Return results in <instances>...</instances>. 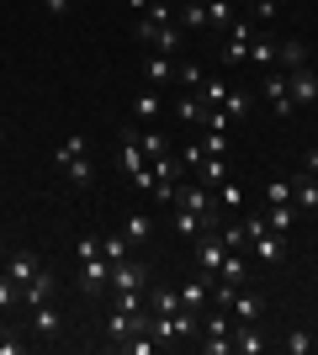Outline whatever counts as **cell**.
Instances as JSON below:
<instances>
[{
	"label": "cell",
	"instance_id": "6da1fadb",
	"mask_svg": "<svg viewBox=\"0 0 318 355\" xmlns=\"http://www.w3.org/2000/svg\"><path fill=\"white\" fill-rule=\"evenodd\" d=\"M260 96H265V106H271V117H292V112H297V101H292L287 74H281V69H265V74H260Z\"/></svg>",
	"mask_w": 318,
	"mask_h": 355
},
{
	"label": "cell",
	"instance_id": "7a4b0ae2",
	"mask_svg": "<svg viewBox=\"0 0 318 355\" xmlns=\"http://www.w3.org/2000/svg\"><path fill=\"white\" fill-rule=\"evenodd\" d=\"M122 170H127V180H133L138 191H149V186H154V170H149V154H143L138 133L122 138Z\"/></svg>",
	"mask_w": 318,
	"mask_h": 355
},
{
	"label": "cell",
	"instance_id": "3957f363",
	"mask_svg": "<svg viewBox=\"0 0 318 355\" xmlns=\"http://www.w3.org/2000/svg\"><path fill=\"white\" fill-rule=\"evenodd\" d=\"M191 244H197V266H202V276H207V282H218V266H223V260H228V244H223V239H218V228H207V234H197V239H191Z\"/></svg>",
	"mask_w": 318,
	"mask_h": 355
},
{
	"label": "cell",
	"instance_id": "277c9868",
	"mask_svg": "<svg viewBox=\"0 0 318 355\" xmlns=\"http://www.w3.org/2000/svg\"><path fill=\"white\" fill-rule=\"evenodd\" d=\"M143 286H149L143 260H117V266H112V292L117 297H143Z\"/></svg>",
	"mask_w": 318,
	"mask_h": 355
},
{
	"label": "cell",
	"instance_id": "5b68a950",
	"mask_svg": "<svg viewBox=\"0 0 318 355\" xmlns=\"http://www.w3.org/2000/svg\"><path fill=\"white\" fill-rule=\"evenodd\" d=\"M106 334L112 340H127V334H154V318L143 308H117L112 318H106Z\"/></svg>",
	"mask_w": 318,
	"mask_h": 355
},
{
	"label": "cell",
	"instance_id": "8992f818",
	"mask_svg": "<svg viewBox=\"0 0 318 355\" xmlns=\"http://www.w3.org/2000/svg\"><path fill=\"white\" fill-rule=\"evenodd\" d=\"M249 43H255V21L239 16L228 27V43H223V64H249Z\"/></svg>",
	"mask_w": 318,
	"mask_h": 355
},
{
	"label": "cell",
	"instance_id": "52a82bcc",
	"mask_svg": "<svg viewBox=\"0 0 318 355\" xmlns=\"http://www.w3.org/2000/svg\"><path fill=\"white\" fill-rule=\"evenodd\" d=\"M32 334H37V340H59V334H64V313H59V302H53V297L32 308Z\"/></svg>",
	"mask_w": 318,
	"mask_h": 355
},
{
	"label": "cell",
	"instance_id": "ba28073f",
	"mask_svg": "<svg viewBox=\"0 0 318 355\" xmlns=\"http://www.w3.org/2000/svg\"><path fill=\"white\" fill-rule=\"evenodd\" d=\"M112 286V260L96 254V260H80V292H106Z\"/></svg>",
	"mask_w": 318,
	"mask_h": 355
},
{
	"label": "cell",
	"instance_id": "9c48e42d",
	"mask_svg": "<svg viewBox=\"0 0 318 355\" xmlns=\"http://www.w3.org/2000/svg\"><path fill=\"white\" fill-rule=\"evenodd\" d=\"M0 260H6V276H11L16 286H27L32 276L43 270V266H37V254H32V250H6V254H0Z\"/></svg>",
	"mask_w": 318,
	"mask_h": 355
},
{
	"label": "cell",
	"instance_id": "30bf717a",
	"mask_svg": "<svg viewBox=\"0 0 318 355\" xmlns=\"http://www.w3.org/2000/svg\"><path fill=\"white\" fill-rule=\"evenodd\" d=\"M287 90H292V101H297V106H313L318 101V74L308 69V64H303V69H287Z\"/></svg>",
	"mask_w": 318,
	"mask_h": 355
},
{
	"label": "cell",
	"instance_id": "8fae6325",
	"mask_svg": "<svg viewBox=\"0 0 318 355\" xmlns=\"http://www.w3.org/2000/svg\"><path fill=\"white\" fill-rule=\"evenodd\" d=\"M127 112H133V122L138 128H154V122H159V112H165V101H159V90H138L133 96V106H127Z\"/></svg>",
	"mask_w": 318,
	"mask_h": 355
},
{
	"label": "cell",
	"instance_id": "7c38bea8",
	"mask_svg": "<svg viewBox=\"0 0 318 355\" xmlns=\"http://www.w3.org/2000/svg\"><path fill=\"white\" fill-rule=\"evenodd\" d=\"M170 21H175V0H154V6L138 16L133 27H138V37H149L154 27H170Z\"/></svg>",
	"mask_w": 318,
	"mask_h": 355
},
{
	"label": "cell",
	"instance_id": "4fadbf2b",
	"mask_svg": "<svg viewBox=\"0 0 318 355\" xmlns=\"http://www.w3.org/2000/svg\"><path fill=\"white\" fill-rule=\"evenodd\" d=\"M308 64V43L303 37H281V43H276V69L287 74V69H303Z\"/></svg>",
	"mask_w": 318,
	"mask_h": 355
},
{
	"label": "cell",
	"instance_id": "5bb4252c",
	"mask_svg": "<svg viewBox=\"0 0 318 355\" xmlns=\"http://www.w3.org/2000/svg\"><path fill=\"white\" fill-rule=\"evenodd\" d=\"M149 234H154L149 212H122V239H127L133 250H143V244H149Z\"/></svg>",
	"mask_w": 318,
	"mask_h": 355
},
{
	"label": "cell",
	"instance_id": "9a60e30c",
	"mask_svg": "<svg viewBox=\"0 0 318 355\" xmlns=\"http://www.w3.org/2000/svg\"><path fill=\"white\" fill-rule=\"evenodd\" d=\"M53 292H59V282H53V270H37V276H32V282L21 286V302H27V308H37V302H48Z\"/></svg>",
	"mask_w": 318,
	"mask_h": 355
},
{
	"label": "cell",
	"instance_id": "2e32d148",
	"mask_svg": "<svg viewBox=\"0 0 318 355\" xmlns=\"http://www.w3.org/2000/svg\"><path fill=\"white\" fill-rule=\"evenodd\" d=\"M260 350H265L260 324H233V355H260Z\"/></svg>",
	"mask_w": 318,
	"mask_h": 355
},
{
	"label": "cell",
	"instance_id": "e0dca14e",
	"mask_svg": "<svg viewBox=\"0 0 318 355\" xmlns=\"http://www.w3.org/2000/svg\"><path fill=\"white\" fill-rule=\"evenodd\" d=\"M260 308H265V302H260V297H249L244 286L233 292V302H228V313H233V324H260Z\"/></svg>",
	"mask_w": 318,
	"mask_h": 355
},
{
	"label": "cell",
	"instance_id": "ac0fdd59",
	"mask_svg": "<svg viewBox=\"0 0 318 355\" xmlns=\"http://www.w3.org/2000/svg\"><path fill=\"white\" fill-rule=\"evenodd\" d=\"M175 21H181V32H202L207 27V0H181V6H175Z\"/></svg>",
	"mask_w": 318,
	"mask_h": 355
},
{
	"label": "cell",
	"instance_id": "d6986e66",
	"mask_svg": "<svg viewBox=\"0 0 318 355\" xmlns=\"http://www.w3.org/2000/svg\"><path fill=\"white\" fill-rule=\"evenodd\" d=\"M207 112H212V106H207V101H202L197 90H181V101H175V117H181V122H186V128H197V122H202V117H207Z\"/></svg>",
	"mask_w": 318,
	"mask_h": 355
},
{
	"label": "cell",
	"instance_id": "ffe728a7",
	"mask_svg": "<svg viewBox=\"0 0 318 355\" xmlns=\"http://www.w3.org/2000/svg\"><path fill=\"white\" fill-rule=\"evenodd\" d=\"M143 80H149V85H170V80H175V59H170V53H149V59H143Z\"/></svg>",
	"mask_w": 318,
	"mask_h": 355
},
{
	"label": "cell",
	"instance_id": "44dd1931",
	"mask_svg": "<svg viewBox=\"0 0 318 355\" xmlns=\"http://www.w3.org/2000/svg\"><path fill=\"white\" fill-rule=\"evenodd\" d=\"M292 202L313 212V207H318V175H308V170H297V175H292Z\"/></svg>",
	"mask_w": 318,
	"mask_h": 355
},
{
	"label": "cell",
	"instance_id": "7402d4cb",
	"mask_svg": "<svg viewBox=\"0 0 318 355\" xmlns=\"http://www.w3.org/2000/svg\"><path fill=\"white\" fill-rule=\"evenodd\" d=\"M233 21H239V6H233V0H207V27L212 32H228Z\"/></svg>",
	"mask_w": 318,
	"mask_h": 355
},
{
	"label": "cell",
	"instance_id": "603a6c76",
	"mask_svg": "<svg viewBox=\"0 0 318 355\" xmlns=\"http://www.w3.org/2000/svg\"><path fill=\"white\" fill-rule=\"evenodd\" d=\"M175 292H181V308L202 313V308H207V292H212V282H207V276H197V282H186V286H175Z\"/></svg>",
	"mask_w": 318,
	"mask_h": 355
},
{
	"label": "cell",
	"instance_id": "cb8c5ba5",
	"mask_svg": "<svg viewBox=\"0 0 318 355\" xmlns=\"http://www.w3.org/2000/svg\"><path fill=\"white\" fill-rule=\"evenodd\" d=\"M149 43H154V53H175V48L186 43L181 21H170V27H154V32H149Z\"/></svg>",
	"mask_w": 318,
	"mask_h": 355
},
{
	"label": "cell",
	"instance_id": "d4e9b609",
	"mask_svg": "<svg viewBox=\"0 0 318 355\" xmlns=\"http://www.w3.org/2000/svg\"><path fill=\"white\" fill-rule=\"evenodd\" d=\"M244 276H249V260L228 250V260L218 266V282H228V286H244Z\"/></svg>",
	"mask_w": 318,
	"mask_h": 355
},
{
	"label": "cell",
	"instance_id": "484cf974",
	"mask_svg": "<svg viewBox=\"0 0 318 355\" xmlns=\"http://www.w3.org/2000/svg\"><path fill=\"white\" fill-rule=\"evenodd\" d=\"M149 170H154V180H181L186 175V164H181V154H159V159H149Z\"/></svg>",
	"mask_w": 318,
	"mask_h": 355
},
{
	"label": "cell",
	"instance_id": "4316f807",
	"mask_svg": "<svg viewBox=\"0 0 318 355\" xmlns=\"http://www.w3.org/2000/svg\"><path fill=\"white\" fill-rule=\"evenodd\" d=\"M202 186H207V191H218V186H223L228 180V159H212V154H202Z\"/></svg>",
	"mask_w": 318,
	"mask_h": 355
},
{
	"label": "cell",
	"instance_id": "83f0119b",
	"mask_svg": "<svg viewBox=\"0 0 318 355\" xmlns=\"http://www.w3.org/2000/svg\"><path fill=\"white\" fill-rule=\"evenodd\" d=\"M249 64H255V69H276V37H260V32H255V43H249Z\"/></svg>",
	"mask_w": 318,
	"mask_h": 355
},
{
	"label": "cell",
	"instance_id": "f1b7e54d",
	"mask_svg": "<svg viewBox=\"0 0 318 355\" xmlns=\"http://www.w3.org/2000/svg\"><path fill=\"white\" fill-rule=\"evenodd\" d=\"M101 254H106V260H112V266H117V260H127V254H133V244L122 239V228H112V234H101Z\"/></svg>",
	"mask_w": 318,
	"mask_h": 355
},
{
	"label": "cell",
	"instance_id": "f546056e",
	"mask_svg": "<svg viewBox=\"0 0 318 355\" xmlns=\"http://www.w3.org/2000/svg\"><path fill=\"white\" fill-rule=\"evenodd\" d=\"M212 202H218V212H239V207H244V186H233V180H223V186L212 191Z\"/></svg>",
	"mask_w": 318,
	"mask_h": 355
},
{
	"label": "cell",
	"instance_id": "4dcf8cb0",
	"mask_svg": "<svg viewBox=\"0 0 318 355\" xmlns=\"http://www.w3.org/2000/svg\"><path fill=\"white\" fill-rule=\"evenodd\" d=\"M197 144H202V154H212V159H228V133L223 128H202Z\"/></svg>",
	"mask_w": 318,
	"mask_h": 355
},
{
	"label": "cell",
	"instance_id": "1f68e13d",
	"mask_svg": "<svg viewBox=\"0 0 318 355\" xmlns=\"http://www.w3.org/2000/svg\"><path fill=\"white\" fill-rule=\"evenodd\" d=\"M175 234H181V239H197V234H207L202 212H191V207H175Z\"/></svg>",
	"mask_w": 318,
	"mask_h": 355
},
{
	"label": "cell",
	"instance_id": "d6a6232c",
	"mask_svg": "<svg viewBox=\"0 0 318 355\" xmlns=\"http://www.w3.org/2000/svg\"><path fill=\"white\" fill-rule=\"evenodd\" d=\"M292 223H297V207H292V202H281V207H265V228H271V234H287Z\"/></svg>",
	"mask_w": 318,
	"mask_h": 355
},
{
	"label": "cell",
	"instance_id": "836d02e7",
	"mask_svg": "<svg viewBox=\"0 0 318 355\" xmlns=\"http://www.w3.org/2000/svg\"><path fill=\"white\" fill-rule=\"evenodd\" d=\"M85 154H91V138H85V133H75V138H64V144H59V154H53V159H59V164H69V159H85Z\"/></svg>",
	"mask_w": 318,
	"mask_h": 355
},
{
	"label": "cell",
	"instance_id": "e575fe53",
	"mask_svg": "<svg viewBox=\"0 0 318 355\" xmlns=\"http://www.w3.org/2000/svg\"><path fill=\"white\" fill-rule=\"evenodd\" d=\"M249 254H260V260H281V234H255V239H249Z\"/></svg>",
	"mask_w": 318,
	"mask_h": 355
},
{
	"label": "cell",
	"instance_id": "d590c367",
	"mask_svg": "<svg viewBox=\"0 0 318 355\" xmlns=\"http://www.w3.org/2000/svg\"><path fill=\"white\" fill-rule=\"evenodd\" d=\"M64 170V180H75V186H91L96 180V170H91V154H85V159H69V164H59Z\"/></svg>",
	"mask_w": 318,
	"mask_h": 355
},
{
	"label": "cell",
	"instance_id": "8d00e7d4",
	"mask_svg": "<svg viewBox=\"0 0 318 355\" xmlns=\"http://www.w3.org/2000/svg\"><path fill=\"white\" fill-rule=\"evenodd\" d=\"M281 202H292V180H265V207H281ZM292 207H297V202H292Z\"/></svg>",
	"mask_w": 318,
	"mask_h": 355
},
{
	"label": "cell",
	"instance_id": "74e56055",
	"mask_svg": "<svg viewBox=\"0 0 318 355\" xmlns=\"http://www.w3.org/2000/svg\"><path fill=\"white\" fill-rule=\"evenodd\" d=\"M149 302H154V313H175L181 308V292H175V286H159V292H149Z\"/></svg>",
	"mask_w": 318,
	"mask_h": 355
},
{
	"label": "cell",
	"instance_id": "f35d334b",
	"mask_svg": "<svg viewBox=\"0 0 318 355\" xmlns=\"http://www.w3.org/2000/svg\"><path fill=\"white\" fill-rule=\"evenodd\" d=\"M175 85L181 90H202V64H175Z\"/></svg>",
	"mask_w": 318,
	"mask_h": 355
},
{
	"label": "cell",
	"instance_id": "ab89813d",
	"mask_svg": "<svg viewBox=\"0 0 318 355\" xmlns=\"http://www.w3.org/2000/svg\"><path fill=\"white\" fill-rule=\"evenodd\" d=\"M223 112H228V122H233V117H249V96H244V90H228V96H223Z\"/></svg>",
	"mask_w": 318,
	"mask_h": 355
},
{
	"label": "cell",
	"instance_id": "60d3db41",
	"mask_svg": "<svg viewBox=\"0 0 318 355\" xmlns=\"http://www.w3.org/2000/svg\"><path fill=\"white\" fill-rule=\"evenodd\" d=\"M228 90H233L228 80H202V101H207V106H223V96H228Z\"/></svg>",
	"mask_w": 318,
	"mask_h": 355
},
{
	"label": "cell",
	"instance_id": "b9f144b4",
	"mask_svg": "<svg viewBox=\"0 0 318 355\" xmlns=\"http://www.w3.org/2000/svg\"><path fill=\"white\" fill-rule=\"evenodd\" d=\"M138 144H143V154H149V159H159V154H165V133H154V128H149V133H138Z\"/></svg>",
	"mask_w": 318,
	"mask_h": 355
},
{
	"label": "cell",
	"instance_id": "7bdbcfd3",
	"mask_svg": "<svg viewBox=\"0 0 318 355\" xmlns=\"http://www.w3.org/2000/svg\"><path fill=\"white\" fill-rule=\"evenodd\" d=\"M101 254V234H85V239H75V260H96Z\"/></svg>",
	"mask_w": 318,
	"mask_h": 355
},
{
	"label": "cell",
	"instance_id": "ee69618b",
	"mask_svg": "<svg viewBox=\"0 0 318 355\" xmlns=\"http://www.w3.org/2000/svg\"><path fill=\"white\" fill-rule=\"evenodd\" d=\"M308 350H313V334H308V329L287 334V355H308Z\"/></svg>",
	"mask_w": 318,
	"mask_h": 355
},
{
	"label": "cell",
	"instance_id": "f6af8a7d",
	"mask_svg": "<svg viewBox=\"0 0 318 355\" xmlns=\"http://www.w3.org/2000/svg\"><path fill=\"white\" fill-rule=\"evenodd\" d=\"M202 350L207 355H233V334H212V340H202Z\"/></svg>",
	"mask_w": 318,
	"mask_h": 355
},
{
	"label": "cell",
	"instance_id": "bcb514c9",
	"mask_svg": "<svg viewBox=\"0 0 318 355\" xmlns=\"http://www.w3.org/2000/svg\"><path fill=\"white\" fill-rule=\"evenodd\" d=\"M202 334H207V340L212 334H233V324H228L223 313H212V318H202Z\"/></svg>",
	"mask_w": 318,
	"mask_h": 355
},
{
	"label": "cell",
	"instance_id": "7dc6e473",
	"mask_svg": "<svg viewBox=\"0 0 318 355\" xmlns=\"http://www.w3.org/2000/svg\"><path fill=\"white\" fill-rule=\"evenodd\" d=\"M21 350H27V340H21L16 329H6V334H0V355H21Z\"/></svg>",
	"mask_w": 318,
	"mask_h": 355
},
{
	"label": "cell",
	"instance_id": "c3c4849f",
	"mask_svg": "<svg viewBox=\"0 0 318 355\" xmlns=\"http://www.w3.org/2000/svg\"><path fill=\"white\" fill-rule=\"evenodd\" d=\"M244 6L255 11V21H271V16H276V0H244Z\"/></svg>",
	"mask_w": 318,
	"mask_h": 355
},
{
	"label": "cell",
	"instance_id": "681fc988",
	"mask_svg": "<svg viewBox=\"0 0 318 355\" xmlns=\"http://www.w3.org/2000/svg\"><path fill=\"white\" fill-rule=\"evenodd\" d=\"M37 6H43L48 16H69V6H75V0H37Z\"/></svg>",
	"mask_w": 318,
	"mask_h": 355
},
{
	"label": "cell",
	"instance_id": "f907efd6",
	"mask_svg": "<svg viewBox=\"0 0 318 355\" xmlns=\"http://www.w3.org/2000/svg\"><path fill=\"white\" fill-rule=\"evenodd\" d=\"M122 6H127V11H138V16H143V11H149V6H154V0H122Z\"/></svg>",
	"mask_w": 318,
	"mask_h": 355
},
{
	"label": "cell",
	"instance_id": "816d5d0a",
	"mask_svg": "<svg viewBox=\"0 0 318 355\" xmlns=\"http://www.w3.org/2000/svg\"><path fill=\"white\" fill-rule=\"evenodd\" d=\"M0 144H6V128H0Z\"/></svg>",
	"mask_w": 318,
	"mask_h": 355
},
{
	"label": "cell",
	"instance_id": "f5cc1de1",
	"mask_svg": "<svg viewBox=\"0 0 318 355\" xmlns=\"http://www.w3.org/2000/svg\"><path fill=\"white\" fill-rule=\"evenodd\" d=\"M0 254H6V244H0Z\"/></svg>",
	"mask_w": 318,
	"mask_h": 355
},
{
	"label": "cell",
	"instance_id": "db71d44e",
	"mask_svg": "<svg viewBox=\"0 0 318 355\" xmlns=\"http://www.w3.org/2000/svg\"><path fill=\"white\" fill-rule=\"evenodd\" d=\"M313 212H318V207H313Z\"/></svg>",
	"mask_w": 318,
	"mask_h": 355
}]
</instances>
